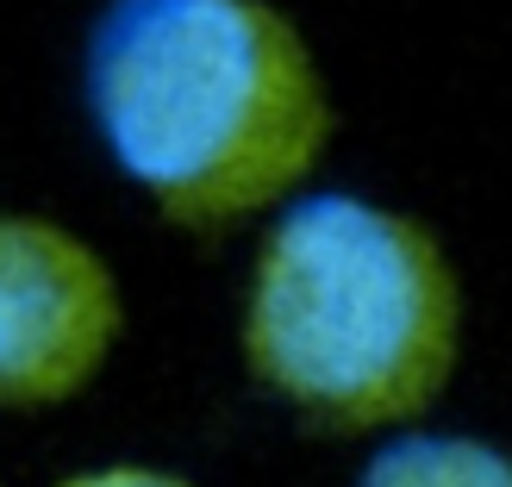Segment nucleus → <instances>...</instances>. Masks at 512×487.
<instances>
[{"mask_svg":"<svg viewBox=\"0 0 512 487\" xmlns=\"http://www.w3.org/2000/svg\"><path fill=\"white\" fill-rule=\"evenodd\" d=\"M94 144L188 238H232L313 188L338 107L275 0H107L82 44Z\"/></svg>","mask_w":512,"mask_h":487,"instance_id":"obj_1","label":"nucleus"},{"mask_svg":"<svg viewBox=\"0 0 512 487\" xmlns=\"http://www.w3.org/2000/svg\"><path fill=\"white\" fill-rule=\"evenodd\" d=\"M238 356L306 431L388 438L456 381L463 275L419 213L356 188H306L263 219Z\"/></svg>","mask_w":512,"mask_h":487,"instance_id":"obj_2","label":"nucleus"},{"mask_svg":"<svg viewBox=\"0 0 512 487\" xmlns=\"http://www.w3.org/2000/svg\"><path fill=\"white\" fill-rule=\"evenodd\" d=\"M125 281L88 232L0 207V413L82 400L125 344Z\"/></svg>","mask_w":512,"mask_h":487,"instance_id":"obj_3","label":"nucleus"},{"mask_svg":"<svg viewBox=\"0 0 512 487\" xmlns=\"http://www.w3.org/2000/svg\"><path fill=\"white\" fill-rule=\"evenodd\" d=\"M350 487H512V450L475 431H388Z\"/></svg>","mask_w":512,"mask_h":487,"instance_id":"obj_4","label":"nucleus"},{"mask_svg":"<svg viewBox=\"0 0 512 487\" xmlns=\"http://www.w3.org/2000/svg\"><path fill=\"white\" fill-rule=\"evenodd\" d=\"M50 487H200V481H188L182 469H163V463H94Z\"/></svg>","mask_w":512,"mask_h":487,"instance_id":"obj_5","label":"nucleus"}]
</instances>
